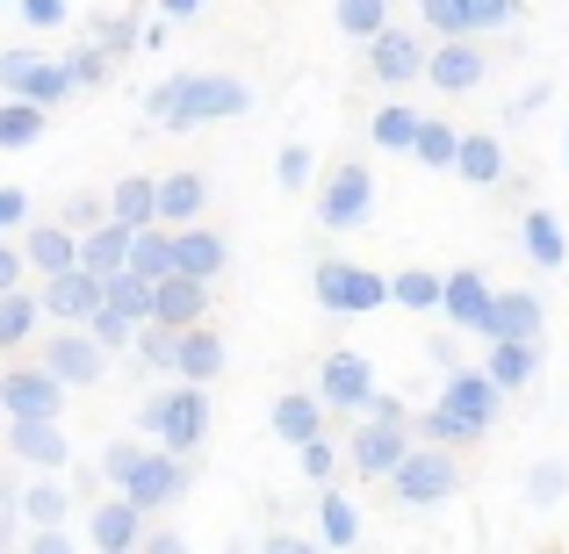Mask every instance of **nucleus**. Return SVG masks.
<instances>
[{"mask_svg":"<svg viewBox=\"0 0 569 554\" xmlns=\"http://www.w3.org/2000/svg\"><path fill=\"white\" fill-rule=\"evenodd\" d=\"M426 361L447 374V367H461V346H455V339H432V346H426Z\"/></svg>","mask_w":569,"mask_h":554,"instance_id":"nucleus-59","label":"nucleus"},{"mask_svg":"<svg viewBox=\"0 0 569 554\" xmlns=\"http://www.w3.org/2000/svg\"><path fill=\"white\" fill-rule=\"evenodd\" d=\"M318 547H361V512L339 497V483H318Z\"/></svg>","mask_w":569,"mask_h":554,"instance_id":"nucleus-32","label":"nucleus"},{"mask_svg":"<svg viewBox=\"0 0 569 554\" xmlns=\"http://www.w3.org/2000/svg\"><path fill=\"white\" fill-rule=\"evenodd\" d=\"M101 209H109L116 223H159L152 216V173H123V181L101 194Z\"/></svg>","mask_w":569,"mask_h":554,"instance_id":"nucleus-38","label":"nucleus"},{"mask_svg":"<svg viewBox=\"0 0 569 554\" xmlns=\"http://www.w3.org/2000/svg\"><path fill=\"white\" fill-rule=\"evenodd\" d=\"M483 339H548V303L533 289H490Z\"/></svg>","mask_w":569,"mask_h":554,"instance_id":"nucleus-21","label":"nucleus"},{"mask_svg":"<svg viewBox=\"0 0 569 554\" xmlns=\"http://www.w3.org/2000/svg\"><path fill=\"white\" fill-rule=\"evenodd\" d=\"M432 318H447V332L483 339V318H490V274H476V266H455V274H440V310H432Z\"/></svg>","mask_w":569,"mask_h":554,"instance_id":"nucleus-16","label":"nucleus"},{"mask_svg":"<svg viewBox=\"0 0 569 554\" xmlns=\"http://www.w3.org/2000/svg\"><path fill=\"white\" fill-rule=\"evenodd\" d=\"M37 324H43V310H37V289H0V353H14V346H29L37 339Z\"/></svg>","mask_w":569,"mask_h":554,"instance_id":"nucleus-35","label":"nucleus"},{"mask_svg":"<svg viewBox=\"0 0 569 554\" xmlns=\"http://www.w3.org/2000/svg\"><path fill=\"white\" fill-rule=\"evenodd\" d=\"M37 361L51 367L66 389H101V382H109V353H101L94 339H87V324H58V332L43 339Z\"/></svg>","mask_w":569,"mask_h":554,"instance_id":"nucleus-13","label":"nucleus"},{"mask_svg":"<svg viewBox=\"0 0 569 554\" xmlns=\"http://www.w3.org/2000/svg\"><path fill=\"white\" fill-rule=\"evenodd\" d=\"M209 209V181L202 173H152V216L159 223H194Z\"/></svg>","mask_w":569,"mask_h":554,"instance_id":"nucleus-27","label":"nucleus"},{"mask_svg":"<svg viewBox=\"0 0 569 554\" xmlns=\"http://www.w3.org/2000/svg\"><path fill=\"white\" fill-rule=\"evenodd\" d=\"M389 303L432 318V310H440V274H432V266H403V274H389Z\"/></svg>","mask_w":569,"mask_h":554,"instance_id":"nucleus-39","label":"nucleus"},{"mask_svg":"<svg viewBox=\"0 0 569 554\" xmlns=\"http://www.w3.org/2000/svg\"><path fill=\"white\" fill-rule=\"evenodd\" d=\"M223 266H231V245H223V231H202V216H194V223H173V274L217 281Z\"/></svg>","mask_w":569,"mask_h":554,"instance_id":"nucleus-22","label":"nucleus"},{"mask_svg":"<svg viewBox=\"0 0 569 554\" xmlns=\"http://www.w3.org/2000/svg\"><path fill=\"white\" fill-rule=\"evenodd\" d=\"M94 303H101V274H87V266H58V274H43V289H37V310L51 324H87Z\"/></svg>","mask_w":569,"mask_h":554,"instance_id":"nucleus-19","label":"nucleus"},{"mask_svg":"<svg viewBox=\"0 0 569 554\" xmlns=\"http://www.w3.org/2000/svg\"><path fill=\"white\" fill-rule=\"evenodd\" d=\"M138 533H144V512L123 490L94 497V512L80 518V547H94V554H138Z\"/></svg>","mask_w":569,"mask_h":554,"instance_id":"nucleus-14","label":"nucleus"},{"mask_svg":"<svg viewBox=\"0 0 569 554\" xmlns=\"http://www.w3.org/2000/svg\"><path fill=\"white\" fill-rule=\"evenodd\" d=\"M0 94H22V101H37V109H58V101H72V80H66L58 58L29 51V43H8V51H0Z\"/></svg>","mask_w":569,"mask_h":554,"instance_id":"nucleus-10","label":"nucleus"},{"mask_svg":"<svg viewBox=\"0 0 569 554\" xmlns=\"http://www.w3.org/2000/svg\"><path fill=\"white\" fill-rule=\"evenodd\" d=\"M188 541L173 526H152V518H144V533H138V554H181Z\"/></svg>","mask_w":569,"mask_h":554,"instance_id":"nucleus-55","label":"nucleus"},{"mask_svg":"<svg viewBox=\"0 0 569 554\" xmlns=\"http://www.w3.org/2000/svg\"><path fill=\"white\" fill-rule=\"evenodd\" d=\"M418 29L426 37H469V8L461 0H418Z\"/></svg>","mask_w":569,"mask_h":554,"instance_id":"nucleus-48","label":"nucleus"},{"mask_svg":"<svg viewBox=\"0 0 569 554\" xmlns=\"http://www.w3.org/2000/svg\"><path fill=\"white\" fill-rule=\"evenodd\" d=\"M411 440H432V446H455L461 454V446H483L490 432L469 425V417H455L447 403H426V411H411Z\"/></svg>","mask_w":569,"mask_h":554,"instance_id":"nucleus-31","label":"nucleus"},{"mask_svg":"<svg viewBox=\"0 0 569 554\" xmlns=\"http://www.w3.org/2000/svg\"><path fill=\"white\" fill-rule=\"evenodd\" d=\"M29 223V194L22 188H0V231H22Z\"/></svg>","mask_w":569,"mask_h":554,"instance_id":"nucleus-56","label":"nucleus"},{"mask_svg":"<svg viewBox=\"0 0 569 554\" xmlns=\"http://www.w3.org/2000/svg\"><path fill=\"white\" fill-rule=\"evenodd\" d=\"M116 490H123V497L138 504L144 518H159V512H173V504H181L188 490H194V469H188V454H167V446L144 440V446H138V461L123 469V483H116Z\"/></svg>","mask_w":569,"mask_h":554,"instance_id":"nucleus-4","label":"nucleus"},{"mask_svg":"<svg viewBox=\"0 0 569 554\" xmlns=\"http://www.w3.org/2000/svg\"><path fill=\"white\" fill-rule=\"evenodd\" d=\"M138 29H144V8L87 14V43H101V51H109V58H130V51H138Z\"/></svg>","mask_w":569,"mask_h":554,"instance_id":"nucleus-36","label":"nucleus"},{"mask_svg":"<svg viewBox=\"0 0 569 554\" xmlns=\"http://www.w3.org/2000/svg\"><path fill=\"white\" fill-rule=\"evenodd\" d=\"M455 138H461V130L447 123V115H418V130H411V159H418V167H432V173H447V159H455Z\"/></svg>","mask_w":569,"mask_h":554,"instance_id":"nucleus-40","label":"nucleus"},{"mask_svg":"<svg viewBox=\"0 0 569 554\" xmlns=\"http://www.w3.org/2000/svg\"><path fill=\"white\" fill-rule=\"evenodd\" d=\"M303 547H318L310 533H296V526H267L260 533V554H303Z\"/></svg>","mask_w":569,"mask_h":554,"instance_id":"nucleus-54","label":"nucleus"},{"mask_svg":"<svg viewBox=\"0 0 569 554\" xmlns=\"http://www.w3.org/2000/svg\"><path fill=\"white\" fill-rule=\"evenodd\" d=\"M130 332H138V318H123V310H109V303H94V310H87V339H94V346L109 353V361L130 346Z\"/></svg>","mask_w":569,"mask_h":554,"instance_id":"nucleus-45","label":"nucleus"},{"mask_svg":"<svg viewBox=\"0 0 569 554\" xmlns=\"http://www.w3.org/2000/svg\"><path fill=\"white\" fill-rule=\"evenodd\" d=\"M101 216H109V209H101V194H66V216H58V223H66V231H87V223H101Z\"/></svg>","mask_w":569,"mask_h":554,"instance_id":"nucleus-52","label":"nucleus"},{"mask_svg":"<svg viewBox=\"0 0 569 554\" xmlns=\"http://www.w3.org/2000/svg\"><path fill=\"white\" fill-rule=\"evenodd\" d=\"M0 8H8V0H0Z\"/></svg>","mask_w":569,"mask_h":554,"instance_id":"nucleus-61","label":"nucleus"},{"mask_svg":"<svg viewBox=\"0 0 569 554\" xmlns=\"http://www.w3.org/2000/svg\"><path fill=\"white\" fill-rule=\"evenodd\" d=\"M14 547H29V554H72L80 547V533H66V526H22V541Z\"/></svg>","mask_w":569,"mask_h":554,"instance_id":"nucleus-51","label":"nucleus"},{"mask_svg":"<svg viewBox=\"0 0 569 554\" xmlns=\"http://www.w3.org/2000/svg\"><path fill=\"white\" fill-rule=\"evenodd\" d=\"M43 130H51V109H37L22 94L0 101V152H29V144H43Z\"/></svg>","mask_w":569,"mask_h":554,"instance_id":"nucleus-34","label":"nucleus"},{"mask_svg":"<svg viewBox=\"0 0 569 554\" xmlns=\"http://www.w3.org/2000/svg\"><path fill=\"white\" fill-rule=\"evenodd\" d=\"M440 403H447L455 417H469V425L490 432V425H498V411H505V389L490 382L483 367H447V374H440Z\"/></svg>","mask_w":569,"mask_h":554,"instance_id":"nucleus-18","label":"nucleus"},{"mask_svg":"<svg viewBox=\"0 0 569 554\" xmlns=\"http://www.w3.org/2000/svg\"><path fill=\"white\" fill-rule=\"evenodd\" d=\"M296 454H303V461H296V469H303V483H339V469H347V461H339V440H332V432H310Z\"/></svg>","mask_w":569,"mask_h":554,"instance_id":"nucleus-44","label":"nucleus"},{"mask_svg":"<svg viewBox=\"0 0 569 554\" xmlns=\"http://www.w3.org/2000/svg\"><path fill=\"white\" fill-rule=\"evenodd\" d=\"M469 8V37H505L527 22V0H461Z\"/></svg>","mask_w":569,"mask_h":554,"instance_id":"nucleus-43","label":"nucleus"},{"mask_svg":"<svg viewBox=\"0 0 569 554\" xmlns=\"http://www.w3.org/2000/svg\"><path fill=\"white\" fill-rule=\"evenodd\" d=\"M519 490H527L533 512H556V504L569 497V469H562L556 454H548V461H533V469H527V483H519Z\"/></svg>","mask_w":569,"mask_h":554,"instance_id":"nucleus-42","label":"nucleus"},{"mask_svg":"<svg viewBox=\"0 0 569 554\" xmlns=\"http://www.w3.org/2000/svg\"><path fill=\"white\" fill-rule=\"evenodd\" d=\"M310 289H318V303L332 318H376V310H389V274H376L361 260H332V252L310 266Z\"/></svg>","mask_w":569,"mask_h":554,"instance_id":"nucleus-5","label":"nucleus"},{"mask_svg":"<svg viewBox=\"0 0 569 554\" xmlns=\"http://www.w3.org/2000/svg\"><path fill=\"white\" fill-rule=\"evenodd\" d=\"M353 417H361V425L339 440V461H347L353 475H368V483H382V475L403 461V446H411V425H389L376 411H353Z\"/></svg>","mask_w":569,"mask_h":554,"instance_id":"nucleus-9","label":"nucleus"},{"mask_svg":"<svg viewBox=\"0 0 569 554\" xmlns=\"http://www.w3.org/2000/svg\"><path fill=\"white\" fill-rule=\"evenodd\" d=\"M562 167H569V130H562Z\"/></svg>","mask_w":569,"mask_h":554,"instance_id":"nucleus-60","label":"nucleus"},{"mask_svg":"<svg viewBox=\"0 0 569 554\" xmlns=\"http://www.w3.org/2000/svg\"><path fill=\"white\" fill-rule=\"evenodd\" d=\"M382 490L403 504V512H432V504H447V497L461 490V461H455V446L411 440V446H403V461L382 475Z\"/></svg>","mask_w":569,"mask_h":554,"instance_id":"nucleus-3","label":"nucleus"},{"mask_svg":"<svg viewBox=\"0 0 569 554\" xmlns=\"http://www.w3.org/2000/svg\"><path fill=\"white\" fill-rule=\"evenodd\" d=\"M8 454L22 461L29 475L72 469V440H66V425H58V417H8Z\"/></svg>","mask_w":569,"mask_h":554,"instance_id":"nucleus-15","label":"nucleus"},{"mask_svg":"<svg viewBox=\"0 0 569 554\" xmlns=\"http://www.w3.org/2000/svg\"><path fill=\"white\" fill-rule=\"evenodd\" d=\"M72 389L43 361H8L0 367V417H66Z\"/></svg>","mask_w":569,"mask_h":554,"instance_id":"nucleus-8","label":"nucleus"},{"mask_svg":"<svg viewBox=\"0 0 569 554\" xmlns=\"http://www.w3.org/2000/svg\"><path fill=\"white\" fill-rule=\"evenodd\" d=\"M144 289H152V281H138L130 266L101 274V303H109V310H123V318H144Z\"/></svg>","mask_w":569,"mask_h":554,"instance_id":"nucleus-47","label":"nucleus"},{"mask_svg":"<svg viewBox=\"0 0 569 554\" xmlns=\"http://www.w3.org/2000/svg\"><path fill=\"white\" fill-rule=\"evenodd\" d=\"M123 266L138 281H159V274H167V266H173V223H138V231H130Z\"/></svg>","mask_w":569,"mask_h":554,"instance_id":"nucleus-33","label":"nucleus"},{"mask_svg":"<svg viewBox=\"0 0 569 554\" xmlns=\"http://www.w3.org/2000/svg\"><path fill=\"white\" fill-rule=\"evenodd\" d=\"M310 188H318V223H325L332 238H339V231H361V223L376 216V173H368L361 159H339V167H325Z\"/></svg>","mask_w":569,"mask_h":554,"instance_id":"nucleus-6","label":"nucleus"},{"mask_svg":"<svg viewBox=\"0 0 569 554\" xmlns=\"http://www.w3.org/2000/svg\"><path fill=\"white\" fill-rule=\"evenodd\" d=\"M14 14H22V29H37V37H43V29H66V22H72L66 0H14Z\"/></svg>","mask_w":569,"mask_h":554,"instance_id":"nucleus-50","label":"nucleus"},{"mask_svg":"<svg viewBox=\"0 0 569 554\" xmlns=\"http://www.w3.org/2000/svg\"><path fill=\"white\" fill-rule=\"evenodd\" d=\"M447 173H461L469 188H498L505 181V138H498V130H461Z\"/></svg>","mask_w":569,"mask_h":554,"instance_id":"nucleus-24","label":"nucleus"},{"mask_svg":"<svg viewBox=\"0 0 569 554\" xmlns=\"http://www.w3.org/2000/svg\"><path fill=\"white\" fill-rule=\"evenodd\" d=\"M58 66H66L72 94H94V87H109V80H116V58L101 51V43H80V51H66Z\"/></svg>","mask_w":569,"mask_h":554,"instance_id":"nucleus-41","label":"nucleus"},{"mask_svg":"<svg viewBox=\"0 0 569 554\" xmlns=\"http://www.w3.org/2000/svg\"><path fill=\"white\" fill-rule=\"evenodd\" d=\"M231 367V353H223V332H209V318L202 324H181V332H173V382H217V374Z\"/></svg>","mask_w":569,"mask_h":554,"instance_id":"nucleus-20","label":"nucleus"},{"mask_svg":"<svg viewBox=\"0 0 569 554\" xmlns=\"http://www.w3.org/2000/svg\"><path fill=\"white\" fill-rule=\"evenodd\" d=\"M361 51H368V80L389 87V94H397V87H411L418 72H426V37H418L411 22H397V14H389L376 37H361Z\"/></svg>","mask_w":569,"mask_h":554,"instance_id":"nucleus-7","label":"nucleus"},{"mask_svg":"<svg viewBox=\"0 0 569 554\" xmlns=\"http://www.w3.org/2000/svg\"><path fill=\"white\" fill-rule=\"evenodd\" d=\"M209 0H152V14H167V22H194Z\"/></svg>","mask_w":569,"mask_h":554,"instance_id":"nucleus-58","label":"nucleus"},{"mask_svg":"<svg viewBox=\"0 0 569 554\" xmlns=\"http://www.w3.org/2000/svg\"><path fill=\"white\" fill-rule=\"evenodd\" d=\"M209 289H217V281H194V274H159L152 289H144V318H159V324H173V332H181V324H202L209 318Z\"/></svg>","mask_w":569,"mask_h":554,"instance_id":"nucleus-17","label":"nucleus"},{"mask_svg":"<svg viewBox=\"0 0 569 554\" xmlns=\"http://www.w3.org/2000/svg\"><path fill=\"white\" fill-rule=\"evenodd\" d=\"M376 389H382V382H376V361H368L361 346H332V353L318 361V403H325L332 417H353L368 396H376Z\"/></svg>","mask_w":569,"mask_h":554,"instance_id":"nucleus-11","label":"nucleus"},{"mask_svg":"<svg viewBox=\"0 0 569 554\" xmlns=\"http://www.w3.org/2000/svg\"><path fill=\"white\" fill-rule=\"evenodd\" d=\"M22 266L29 274H58V266H80V231L66 223H22Z\"/></svg>","mask_w":569,"mask_h":554,"instance_id":"nucleus-26","label":"nucleus"},{"mask_svg":"<svg viewBox=\"0 0 569 554\" xmlns=\"http://www.w3.org/2000/svg\"><path fill=\"white\" fill-rule=\"evenodd\" d=\"M14 281H29V266H22V252L0 238V289H14Z\"/></svg>","mask_w":569,"mask_h":554,"instance_id":"nucleus-57","label":"nucleus"},{"mask_svg":"<svg viewBox=\"0 0 569 554\" xmlns=\"http://www.w3.org/2000/svg\"><path fill=\"white\" fill-rule=\"evenodd\" d=\"M138 432L152 446H167V454H202L209 440V389L202 382H159L152 396L138 403Z\"/></svg>","mask_w":569,"mask_h":554,"instance_id":"nucleus-2","label":"nucleus"},{"mask_svg":"<svg viewBox=\"0 0 569 554\" xmlns=\"http://www.w3.org/2000/svg\"><path fill=\"white\" fill-rule=\"evenodd\" d=\"M252 109V87L238 72H167L144 87V115L159 130H202V123H238Z\"/></svg>","mask_w":569,"mask_h":554,"instance_id":"nucleus-1","label":"nucleus"},{"mask_svg":"<svg viewBox=\"0 0 569 554\" xmlns=\"http://www.w3.org/2000/svg\"><path fill=\"white\" fill-rule=\"evenodd\" d=\"M14 512H22V526H66V518H72V483H66V469H43L37 483H22Z\"/></svg>","mask_w":569,"mask_h":554,"instance_id":"nucleus-29","label":"nucleus"},{"mask_svg":"<svg viewBox=\"0 0 569 554\" xmlns=\"http://www.w3.org/2000/svg\"><path fill=\"white\" fill-rule=\"evenodd\" d=\"M411 130H418V109H411V101H397V94L368 115V144H376V152H411Z\"/></svg>","mask_w":569,"mask_h":554,"instance_id":"nucleus-37","label":"nucleus"},{"mask_svg":"<svg viewBox=\"0 0 569 554\" xmlns=\"http://www.w3.org/2000/svg\"><path fill=\"white\" fill-rule=\"evenodd\" d=\"M519 252L533 260V274H562L569 266V231H562L556 209H527L519 216Z\"/></svg>","mask_w":569,"mask_h":554,"instance_id":"nucleus-25","label":"nucleus"},{"mask_svg":"<svg viewBox=\"0 0 569 554\" xmlns=\"http://www.w3.org/2000/svg\"><path fill=\"white\" fill-rule=\"evenodd\" d=\"M325 403H318V389H289V396H274L267 403V425H274V440L281 446H303L310 432H325Z\"/></svg>","mask_w":569,"mask_h":554,"instance_id":"nucleus-28","label":"nucleus"},{"mask_svg":"<svg viewBox=\"0 0 569 554\" xmlns=\"http://www.w3.org/2000/svg\"><path fill=\"white\" fill-rule=\"evenodd\" d=\"M418 80H432L440 94H476V87L490 80L483 37H432L426 43V72H418Z\"/></svg>","mask_w":569,"mask_h":554,"instance_id":"nucleus-12","label":"nucleus"},{"mask_svg":"<svg viewBox=\"0 0 569 554\" xmlns=\"http://www.w3.org/2000/svg\"><path fill=\"white\" fill-rule=\"evenodd\" d=\"M332 22L361 43V37H376V29L389 22V0H332Z\"/></svg>","mask_w":569,"mask_h":554,"instance_id":"nucleus-46","label":"nucleus"},{"mask_svg":"<svg viewBox=\"0 0 569 554\" xmlns=\"http://www.w3.org/2000/svg\"><path fill=\"white\" fill-rule=\"evenodd\" d=\"M274 181L289 188V194H303L310 181H318V152H310V144H281V159H274Z\"/></svg>","mask_w":569,"mask_h":554,"instance_id":"nucleus-49","label":"nucleus"},{"mask_svg":"<svg viewBox=\"0 0 569 554\" xmlns=\"http://www.w3.org/2000/svg\"><path fill=\"white\" fill-rule=\"evenodd\" d=\"M483 374L505 389V396L533 389V382H541V339H490V346H483Z\"/></svg>","mask_w":569,"mask_h":554,"instance_id":"nucleus-23","label":"nucleus"},{"mask_svg":"<svg viewBox=\"0 0 569 554\" xmlns=\"http://www.w3.org/2000/svg\"><path fill=\"white\" fill-rule=\"evenodd\" d=\"M130 231H138V223H116V216L87 223V231H80V266H87V274H116L123 252H130Z\"/></svg>","mask_w":569,"mask_h":554,"instance_id":"nucleus-30","label":"nucleus"},{"mask_svg":"<svg viewBox=\"0 0 569 554\" xmlns=\"http://www.w3.org/2000/svg\"><path fill=\"white\" fill-rule=\"evenodd\" d=\"M548 109V80H533V87H519L512 101H505V123H527V115H541Z\"/></svg>","mask_w":569,"mask_h":554,"instance_id":"nucleus-53","label":"nucleus"}]
</instances>
